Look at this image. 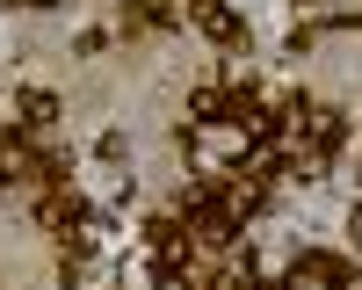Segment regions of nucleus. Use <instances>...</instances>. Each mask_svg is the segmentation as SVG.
<instances>
[{
  "label": "nucleus",
  "mask_w": 362,
  "mask_h": 290,
  "mask_svg": "<svg viewBox=\"0 0 362 290\" xmlns=\"http://www.w3.org/2000/svg\"><path fill=\"white\" fill-rule=\"evenodd\" d=\"M189 29H203L218 51H247V37H254L247 15H232L225 0H189Z\"/></svg>",
  "instance_id": "1"
},
{
  "label": "nucleus",
  "mask_w": 362,
  "mask_h": 290,
  "mask_svg": "<svg viewBox=\"0 0 362 290\" xmlns=\"http://www.w3.org/2000/svg\"><path fill=\"white\" fill-rule=\"evenodd\" d=\"M87 218H95V203L73 196V182H66V189H37V225H44V232H58V240H66V232H80Z\"/></svg>",
  "instance_id": "2"
},
{
  "label": "nucleus",
  "mask_w": 362,
  "mask_h": 290,
  "mask_svg": "<svg viewBox=\"0 0 362 290\" xmlns=\"http://www.w3.org/2000/svg\"><path fill=\"white\" fill-rule=\"evenodd\" d=\"M261 109H268L261 80H218V124H232V131H254V124H261Z\"/></svg>",
  "instance_id": "3"
},
{
  "label": "nucleus",
  "mask_w": 362,
  "mask_h": 290,
  "mask_svg": "<svg viewBox=\"0 0 362 290\" xmlns=\"http://www.w3.org/2000/svg\"><path fill=\"white\" fill-rule=\"evenodd\" d=\"M297 145H312V160L326 167V160H334L341 145H348V116H341V109H319V102H312V116L297 124Z\"/></svg>",
  "instance_id": "4"
},
{
  "label": "nucleus",
  "mask_w": 362,
  "mask_h": 290,
  "mask_svg": "<svg viewBox=\"0 0 362 290\" xmlns=\"http://www.w3.org/2000/svg\"><path fill=\"white\" fill-rule=\"evenodd\" d=\"M297 283H319V290H355V261L334 247H305L297 254Z\"/></svg>",
  "instance_id": "5"
},
{
  "label": "nucleus",
  "mask_w": 362,
  "mask_h": 290,
  "mask_svg": "<svg viewBox=\"0 0 362 290\" xmlns=\"http://www.w3.org/2000/svg\"><path fill=\"white\" fill-rule=\"evenodd\" d=\"M189 254H196V240H181V247H160L145 269H153V290H203L196 283V269H189Z\"/></svg>",
  "instance_id": "6"
},
{
  "label": "nucleus",
  "mask_w": 362,
  "mask_h": 290,
  "mask_svg": "<svg viewBox=\"0 0 362 290\" xmlns=\"http://www.w3.org/2000/svg\"><path fill=\"white\" fill-rule=\"evenodd\" d=\"M145 29H181V8H174V0H124L116 37H145Z\"/></svg>",
  "instance_id": "7"
},
{
  "label": "nucleus",
  "mask_w": 362,
  "mask_h": 290,
  "mask_svg": "<svg viewBox=\"0 0 362 290\" xmlns=\"http://www.w3.org/2000/svg\"><path fill=\"white\" fill-rule=\"evenodd\" d=\"M15 109H22V124H29V131H51L58 116H66V102H58L51 87H22V95H15Z\"/></svg>",
  "instance_id": "8"
},
{
  "label": "nucleus",
  "mask_w": 362,
  "mask_h": 290,
  "mask_svg": "<svg viewBox=\"0 0 362 290\" xmlns=\"http://www.w3.org/2000/svg\"><path fill=\"white\" fill-rule=\"evenodd\" d=\"M181 240H189V225H181V211H153V218H145V247H181Z\"/></svg>",
  "instance_id": "9"
},
{
  "label": "nucleus",
  "mask_w": 362,
  "mask_h": 290,
  "mask_svg": "<svg viewBox=\"0 0 362 290\" xmlns=\"http://www.w3.org/2000/svg\"><path fill=\"white\" fill-rule=\"evenodd\" d=\"M87 261H95V247H87V240H66V247H58V290H73V283L87 276Z\"/></svg>",
  "instance_id": "10"
},
{
  "label": "nucleus",
  "mask_w": 362,
  "mask_h": 290,
  "mask_svg": "<svg viewBox=\"0 0 362 290\" xmlns=\"http://www.w3.org/2000/svg\"><path fill=\"white\" fill-rule=\"evenodd\" d=\"M189 124H196V131H203V124H218V80L189 95Z\"/></svg>",
  "instance_id": "11"
},
{
  "label": "nucleus",
  "mask_w": 362,
  "mask_h": 290,
  "mask_svg": "<svg viewBox=\"0 0 362 290\" xmlns=\"http://www.w3.org/2000/svg\"><path fill=\"white\" fill-rule=\"evenodd\" d=\"M95 153H102L109 167H124V153H131V138H124V131H116V124H109V131L95 138Z\"/></svg>",
  "instance_id": "12"
},
{
  "label": "nucleus",
  "mask_w": 362,
  "mask_h": 290,
  "mask_svg": "<svg viewBox=\"0 0 362 290\" xmlns=\"http://www.w3.org/2000/svg\"><path fill=\"white\" fill-rule=\"evenodd\" d=\"M109 44H116V29H80V37H73L80 58H95V51H109Z\"/></svg>",
  "instance_id": "13"
},
{
  "label": "nucleus",
  "mask_w": 362,
  "mask_h": 290,
  "mask_svg": "<svg viewBox=\"0 0 362 290\" xmlns=\"http://www.w3.org/2000/svg\"><path fill=\"white\" fill-rule=\"evenodd\" d=\"M312 44H319V22H297V29H290V37H283V51H290V58H305Z\"/></svg>",
  "instance_id": "14"
},
{
  "label": "nucleus",
  "mask_w": 362,
  "mask_h": 290,
  "mask_svg": "<svg viewBox=\"0 0 362 290\" xmlns=\"http://www.w3.org/2000/svg\"><path fill=\"white\" fill-rule=\"evenodd\" d=\"M355 29H362V15H326V22H319V37H355Z\"/></svg>",
  "instance_id": "15"
},
{
  "label": "nucleus",
  "mask_w": 362,
  "mask_h": 290,
  "mask_svg": "<svg viewBox=\"0 0 362 290\" xmlns=\"http://www.w3.org/2000/svg\"><path fill=\"white\" fill-rule=\"evenodd\" d=\"M196 145H203L196 124H174V153H181V160H196Z\"/></svg>",
  "instance_id": "16"
},
{
  "label": "nucleus",
  "mask_w": 362,
  "mask_h": 290,
  "mask_svg": "<svg viewBox=\"0 0 362 290\" xmlns=\"http://www.w3.org/2000/svg\"><path fill=\"white\" fill-rule=\"evenodd\" d=\"M8 8H58V0H8Z\"/></svg>",
  "instance_id": "17"
},
{
  "label": "nucleus",
  "mask_w": 362,
  "mask_h": 290,
  "mask_svg": "<svg viewBox=\"0 0 362 290\" xmlns=\"http://www.w3.org/2000/svg\"><path fill=\"white\" fill-rule=\"evenodd\" d=\"M348 232H355V247H362V218H355V225H348Z\"/></svg>",
  "instance_id": "18"
},
{
  "label": "nucleus",
  "mask_w": 362,
  "mask_h": 290,
  "mask_svg": "<svg viewBox=\"0 0 362 290\" xmlns=\"http://www.w3.org/2000/svg\"><path fill=\"white\" fill-rule=\"evenodd\" d=\"M355 290H362V276H355Z\"/></svg>",
  "instance_id": "19"
}]
</instances>
